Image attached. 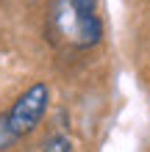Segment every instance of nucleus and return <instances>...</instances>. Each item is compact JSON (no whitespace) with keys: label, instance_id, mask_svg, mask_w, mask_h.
<instances>
[{"label":"nucleus","instance_id":"nucleus-1","mask_svg":"<svg viewBox=\"0 0 150 152\" xmlns=\"http://www.w3.org/2000/svg\"><path fill=\"white\" fill-rule=\"evenodd\" d=\"M47 36L53 44L72 50L95 47L103 36V22L95 0H50L47 3Z\"/></svg>","mask_w":150,"mask_h":152},{"label":"nucleus","instance_id":"nucleus-2","mask_svg":"<svg viewBox=\"0 0 150 152\" xmlns=\"http://www.w3.org/2000/svg\"><path fill=\"white\" fill-rule=\"evenodd\" d=\"M47 102H50V88H47V83H33V86H28L20 97H17V102L11 105V111L6 113L11 130L20 138L28 136V133L42 122V116H45V111H47Z\"/></svg>","mask_w":150,"mask_h":152},{"label":"nucleus","instance_id":"nucleus-3","mask_svg":"<svg viewBox=\"0 0 150 152\" xmlns=\"http://www.w3.org/2000/svg\"><path fill=\"white\" fill-rule=\"evenodd\" d=\"M17 141H20V136L11 130V124H8V116H0V152L11 149Z\"/></svg>","mask_w":150,"mask_h":152},{"label":"nucleus","instance_id":"nucleus-4","mask_svg":"<svg viewBox=\"0 0 150 152\" xmlns=\"http://www.w3.org/2000/svg\"><path fill=\"white\" fill-rule=\"evenodd\" d=\"M42 152H72V141H69L67 136H61V133H56V136H50L45 141Z\"/></svg>","mask_w":150,"mask_h":152}]
</instances>
